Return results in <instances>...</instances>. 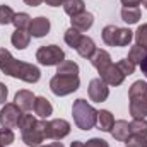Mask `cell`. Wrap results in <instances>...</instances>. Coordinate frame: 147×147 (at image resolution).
I'll use <instances>...</instances> for the list:
<instances>
[{"label":"cell","instance_id":"cell-21","mask_svg":"<svg viewBox=\"0 0 147 147\" xmlns=\"http://www.w3.org/2000/svg\"><path fill=\"white\" fill-rule=\"evenodd\" d=\"M121 19L127 24H137L140 19V9L139 7H123L121 9Z\"/></svg>","mask_w":147,"mask_h":147},{"label":"cell","instance_id":"cell-29","mask_svg":"<svg viewBox=\"0 0 147 147\" xmlns=\"http://www.w3.org/2000/svg\"><path fill=\"white\" fill-rule=\"evenodd\" d=\"M14 16H16V12H14L9 5H0V24H2V26L12 24Z\"/></svg>","mask_w":147,"mask_h":147},{"label":"cell","instance_id":"cell-44","mask_svg":"<svg viewBox=\"0 0 147 147\" xmlns=\"http://www.w3.org/2000/svg\"><path fill=\"white\" fill-rule=\"evenodd\" d=\"M0 147H5V146H3V144H2V142H0Z\"/></svg>","mask_w":147,"mask_h":147},{"label":"cell","instance_id":"cell-7","mask_svg":"<svg viewBox=\"0 0 147 147\" xmlns=\"http://www.w3.org/2000/svg\"><path fill=\"white\" fill-rule=\"evenodd\" d=\"M22 110L16 103H5L0 110V125L2 128H17L22 118Z\"/></svg>","mask_w":147,"mask_h":147},{"label":"cell","instance_id":"cell-17","mask_svg":"<svg viewBox=\"0 0 147 147\" xmlns=\"http://www.w3.org/2000/svg\"><path fill=\"white\" fill-rule=\"evenodd\" d=\"M10 41L12 45L17 48V50H26L29 46V41H31V34L24 29H16L10 36Z\"/></svg>","mask_w":147,"mask_h":147},{"label":"cell","instance_id":"cell-37","mask_svg":"<svg viewBox=\"0 0 147 147\" xmlns=\"http://www.w3.org/2000/svg\"><path fill=\"white\" fill-rule=\"evenodd\" d=\"M46 2V5H50V7H60V5H63L67 0H45Z\"/></svg>","mask_w":147,"mask_h":147},{"label":"cell","instance_id":"cell-25","mask_svg":"<svg viewBox=\"0 0 147 147\" xmlns=\"http://www.w3.org/2000/svg\"><path fill=\"white\" fill-rule=\"evenodd\" d=\"M130 130H132V135L147 137V120L146 118H134L130 121Z\"/></svg>","mask_w":147,"mask_h":147},{"label":"cell","instance_id":"cell-42","mask_svg":"<svg viewBox=\"0 0 147 147\" xmlns=\"http://www.w3.org/2000/svg\"><path fill=\"white\" fill-rule=\"evenodd\" d=\"M70 147H86V144H82V142H79V140H74Z\"/></svg>","mask_w":147,"mask_h":147},{"label":"cell","instance_id":"cell-40","mask_svg":"<svg viewBox=\"0 0 147 147\" xmlns=\"http://www.w3.org/2000/svg\"><path fill=\"white\" fill-rule=\"evenodd\" d=\"M140 70L146 74V77H147V57L142 60V63H140Z\"/></svg>","mask_w":147,"mask_h":147},{"label":"cell","instance_id":"cell-39","mask_svg":"<svg viewBox=\"0 0 147 147\" xmlns=\"http://www.w3.org/2000/svg\"><path fill=\"white\" fill-rule=\"evenodd\" d=\"M41 2L43 0H24V3L29 7H38V5H41Z\"/></svg>","mask_w":147,"mask_h":147},{"label":"cell","instance_id":"cell-22","mask_svg":"<svg viewBox=\"0 0 147 147\" xmlns=\"http://www.w3.org/2000/svg\"><path fill=\"white\" fill-rule=\"evenodd\" d=\"M118 26L115 24H110L106 26L103 31H101V36H103V41L108 45V46H116V38H118Z\"/></svg>","mask_w":147,"mask_h":147},{"label":"cell","instance_id":"cell-5","mask_svg":"<svg viewBox=\"0 0 147 147\" xmlns=\"http://www.w3.org/2000/svg\"><path fill=\"white\" fill-rule=\"evenodd\" d=\"M41 130L45 139H53V140H62L70 134V123L63 118H55V120H39Z\"/></svg>","mask_w":147,"mask_h":147},{"label":"cell","instance_id":"cell-11","mask_svg":"<svg viewBox=\"0 0 147 147\" xmlns=\"http://www.w3.org/2000/svg\"><path fill=\"white\" fill-rule=\"evenodd\" d=\"M50 19H46L45 16H39V17H34L31 21V26H29V34L34 38H43L50 33Z\"/></svg>","mask_w":147,"mask_h":147},{"label":"cell","instance_id":"cell-36","mask_svg":"<svg viewBox=\"0 0 147 147\" xmlns=\"http://www.w3.org/2000/svg\"><path fill=\"white\" fill-rule=\"evenodd\" d=\"M7 94H9V91H7L5 84L0 82V105H3V103L7 101Z\"/></svg>","mask_w":147,"mask_h":147},{"label":"cell","instance_id":"cell-15","mask_svg":"<svg viewBox=\"0 0 147 147\" xmlns=\"http://www.w3.org/2000/svg\"><path fill=\"white\" fill-rule=\"evenodd\" d=\"M89 60H91L92 67L98 69V72L103 70V69H106V67L111 63V57H110V53H108L106 50H96L94 55H92Z\"/></svg>","mask_w":147,"mask_h":147},{"label":"cell","instance_id":"cell-28","mask_svg":"<svg viewBox=\"0 0 147 147\" xmlns=\"http://www.w3.org/2000/svg\"><path fill=\"white\" fill-rule=\"evenodd\" d=\"M65 43L69 45V46H72V48H77L79 46V43H80V31H77V29H74V28H69L67 31H65Z\"/></svg>","mask_w":147,"mask_h":147},{"label":"cell","instance_id":"cell-16","mask_svg":"<svg viewBox=\"0 0 147 147\" xmlns=\"http://www.w3.org/2000/svg\"><path fill=\"white\" fill-rule=\"evenodd\" d=\"M75 50H77V53H79L82 58H91L98 48H96L94 41H92L89 36H82V38H80V43H79V46H77Z\"/></svg>","mask_w":147,"mask_h":147},{"label":"cell","instance_id":"cell-1","mask_svg":"<svg viewBox=\"0 0 147 147\" xmlns=\"http://www.w3.org/2000/svg\"><path fill=\"white\" fill-rule=\"evenodd\" d=\"M0 70L5 75H10L14 79H21L28 84H34L41 77V72L36 65L16 60L10 55V51L5 48H0Z\"/></svg>","mask_w":147,"mask_h":147},{"label":"cell","instance_id":"cell-34","mask_svg":"<svg viewBox=\"0 0 147 147\" xmlns=\"http://www.w3.org/2000/svg\"><path fill=\"white\" fill-rule=\"evenodd\" d=\"M14 139H16V135H14L12 128H0V142L3 146H10L14 142Z\"/></svg>","mask_w":147,"mask_h":147},{"label":"cell","instance_id":"cell-31","mask_svg":"<svg viewBox=\"0 0 147 147\" xmlns=\"http://www.w3.org/2000/svg\"><path fill=\"white\" fill-rule=\"evenodd\" d=\"M135 41H137V45H140V46H144L147 50V24H142V26H139L137 28V31H135Z\"/></svg>","mask_w":147,"mask_h":147},{"label":"cell","instance_id":"cell-38","mask_svg":"<svg viewBox=\"0 0 147 147\" xmlns=\"http://www.w3.org/2000/svg\"><path fill=\"white\" fill-rule=\"evenodd\" d=\"M140 2H142V0H121V3H123L125 7H137Z\"/></svg>","mask_w":147,"mask_h":147},{"label":"cell","instance_id":"cell-19","mask_svg":"<svg viewBox=\"0 0 147 147\" xmlns=\"http://www.w3.org/2000/svg\"><path fill=\"white\" fill-rule=\"evenodd\" d=\"M113 125H115V118H113V115H111L110 111L108 110L98 111V127H99V130L111 132Z\"/></svg>","mask_w":147,"mask_h":147},{"label":"cell","instance_id":"cell-6","mask_svg":"<svg viewBox=\"0 0 147 147\" xmlns=\"http://www.w3.org/2000/svg\"><path fill=\"white\" fill-rule=\"evenodd\" d=\"M36 60L45 67H53V65H60L65 60V53L60 46L48 45V46H41L36 51Z\"/></svg>","mask_w":147,"mask_h":147},{"label":"cell","instance_id":"cell-14","mask_svg":"<svg viewBox=\"0 0 147 147\" xmlns=\"http://www.w3.org/2000/svg\"><path fill=\"white\" fill-rule=\"evenodd\" d=\"M110 134L113 135V139H115V140L125 142V140L132 135L130 123H128V121H125V120H118V121H115V125H113V128H111Z\"/></svg>","mask_w":147,"mask_h":147},{"label":"cell","instance_id":"cell-13","mask_svg":"<svg viewBox=\"0 0 147 147\" xmlns=\"http://www.w3.org/2000/svg\"><path fill=\"white\" fill-rule=\"evenodd\" d=\"M70 24H72L74 29L84 33V31L91 29V26L94 24V16L91 12H82V14H79V16H75V17L70 19Z\"/></svg>","mask_w":147,"mask_h":147},{"label":"cell","instance_id":"cell-26","mask_svg":"<svg viewBox=\"0 0 147 147\" xmlns=\"http://www.w3.org/2000/svg\"><path fill=\"white\" fill-rule=\"evenodd\" d=\"M31 17H29V14H26V12H19V14H16L14 16V21H12V24L16 26V29H29V26H31Z\"/></svg>","mask_w":147,"mask_h":147},{"label":"cell","instance_id":"cell-24","mask_svg":"<svg viewBox=\"0 0 147 147\" xmlns=\"http://www.w3.org/2000/svg\"><path fill=\"white\" fill-rule=\"evenodd\" d=\"M57 74L62 75H79V65L72 60H63L60 65H57Z\"/></svg>","mask_w":147,"mask_h":147},{"label":"cell","instance_id":"cell-33","mask_svg":"<svg viewBox=\"0 0 147 147\" xmlns=\"http://www.w3.org/2000/svg\"><path fill=\"white\" fill-rule=\"evenodd\" d=\"M125 146L127 147H147V137H142V135H130V137L125 140Z\"/></svg>","mask_w":147,"mask_h":147},{"label":"cell","instance_id":"cell-20","mask_svg":"<svg viewBox=\"0 0 147 147\" xmlns=\"http://www.w3.org/2000/svg\"><path fill=\"white\" fill-rule=\"evenodd\" d=\"M63 10L67 16L75 17V16L86 12V3H84V0H67L63 3Z\"/></svg>","mask_w":147,"mask_h":147},{"label":"cell","instance_id":"cell-32","mask_svg":"<svg viewBox=\"0 0 147 147\" xmlns=\"http://www.w3.org/2000/svg\"><path fill=\"white\" fill-rule=\"evenodd\" d=\"M116 67L120 69V72L123 74L125 77H127V75H132V74L135 72V63H132L128 58H123V60H120V62L116 63Z\"/></svg>","mask_w":147,"mask_h":147},{"label":"cell","instance_id":"cell-23","mask_svg":"<svg viewBox=\"0 0 147 147\" xmlns=\"http://www.w3.org/2000/svg\"><path fill=\"white\" fill-rule=\"evenodd\" d=\"M146 57H147V50H146V48H144V46H140V45H134V46L130 48V51H128V57H127V58H128L132 63H135V65L139 63V65H140V63H142V60H144Z\"/></svg>","mask_w":147,"mask_h":147},{"label":"cell","instance_id":"cell-41","mask_svg":"<svg viewBox=\"0 0 147 147\" xmlns=\"http://www.w3.org/2000/svg\"><path fill=\"white\" fill-rule=\"evenodd\" d=\"M39 147H63L62 142H51V144H46V146H39Z\"/></svg>","mask_w":147,"mask_h":147},{"label":"cell","instance_id":"cell-18","mask_svg":"<svg viewBox=\"0 0 147 147\" xmlns=\"http://www.w3.org/2000/svg\"><path fill=\"white\" fill-rule=\"evenodd\" d=\"M33 110H34V113H36L38 116H41V118H48V116L53 113V106H51V103H50L46 98L38 96L36 99H34V106H33Z\"/></svg>","mask_w":147,"mask_h":147},{"label":"cell","instance_id":"cell-10","mask_svg":"<svg viewBox=\"0 0 147 147\" xmlns=\"http://www.w3.org/2000/svg\"><path fill=\"white\" fill-rule=\"evenodd\" d=\"M22 134V142L26 146H31V147H39L41 142L45 140V135H43V130H41V125L38 121L36 125L26 132H21Z\"/></svg>","mask_w":147,"mask_h":147},{"label":"cell","instance_id":"cell-9","mask_svg":"<svg viewBox=\"0 0 147 147\" xmlns=\"http://www.w3.org/2000/svg\"><path fill=\"white\" fill-rule=\"evenodd\" d=\"M99 77H101L108 86H120V84H123V80H125V75L120 72V69H118L115 63H110L106 69L99 70Z\"/></svg>","mask_w":147,"mask_h":147},{"label":"cell","instance_id":"cell-2","mask_svg":"<svg viewBox=\"0 0 147 147\" xmlns=\"http://www.w3.org/2000/svg\"><path fill=\"white\" fill-rule=\"evenodd\" d=\"M130 99V115L132 118H146L147 116V82L135 80L128 89Z\"/></svg>","mask_w":147,"mask_h":147},{"label":"cell","instance_id":"cell-4","mask_svg":"<svg viewBox=\"0 0 147 147\" xmlns=\"http://www.w3.org/2000/svg\"><path fill=\"white\" fill-rule=\"evenodd\" d=\"M79 86H80L79 75H62V74H57L50 80V89H51V92L55 96L72 94V92H75L79 89Z\"/></svg>","mask_w":147,"mask_h":147},{"label":"cell","instance_id":"cell-43","mask_svg":"<svg viewBox=\"0 0 147 147\" xmlns=\"http://www.w3.org/2000/svg\"><path fill=\"white\" fill-rule=\"evenodd\" d=\"M142 5H144V7L147 9V0H142Z\"/></svg>","mask_w":147,"mask_h":147},{"label":"cell","instance_id":"cell-27","mask_svg":"<svg viewBox=\"0 0 147 147\" xmlns=\"http://www.w3.org/2000/svg\"><path fill=\"white\" fill-rule=\"evenodd\" d=\"M132 39H134V31H130L128 28H120L118 29L116 46H128Z\"/></svg>","mask_w":147,"mask_h":147},{"label":"cell","instance_id":"cell-35","mask_svg":"<svg viewBox=\"0 0 147 147\" xmlns=\"http://www.w3.org/2000/svg\"><path fill=\"white\" fill-rule=\"evenodd\" d=\"M86 147H110V146H108V142H106V140H103V139H98V137H94V139L87 140Z\"/></svg>","mask_w":147,"mask_h":147},{"label":"cell","instance_id":"cell-8","mask_svg":"<svg viewBox=\"0 0 147 147\" xmlns=\"http://www.w3.org/2000/svg\"><path fill=\"white\" fill-rule=\"evenodd\" d=\"M87 94L91 98V101L94 103H103L108 99L110 96V87L108 84L101 79V77H96L89 82V87H87Z\"/></svg>","mask_w":147,"mask_h":147},{"label":"cell","instance_id":"cell-30","mask_svg":"<svg viewBox=\"0 0 147 147\" xmlns=\"http://www.w3.org/2000/svg\"><path fill=\"white\" fill-rule=\"evenodd\" d=\"M36 123H38V120L33 116V115L24 113V115H22V118H21V121H19V128H21V132H26V130L33 128Z\"/></svg>","mask_w":147,"mask_h":147},{"label":"cell","instance_id":"cell-12","mask_svg":"<svg viewBox=\"0 0 147 147\" xmlns=\"http://www.w3.org/2000/svg\"><path fill=\"white\" fill-rule=\"evenodd\" d=\"M34 99H36V96H34L31 91L22 89V91L16 92L14 103H16L22 111H29V110H33V106H34Z\"/></svg>","mask_w":147,"mask_h":147},{"label":"cell","instance_id":"cell-3","mask_svg":"<svg viewBox=\"0 0 147 147\" xmlns=\"http://www.w3.org/2000/svg\"><path fill=\"white\" fill-rule=\"evenodd\" d=\"M74 121L80 130H91L98 123V110H94L86 99L79 98L72 105Z\"/></svg>","mask_w":147,"mask_h":147}]
</instances>
